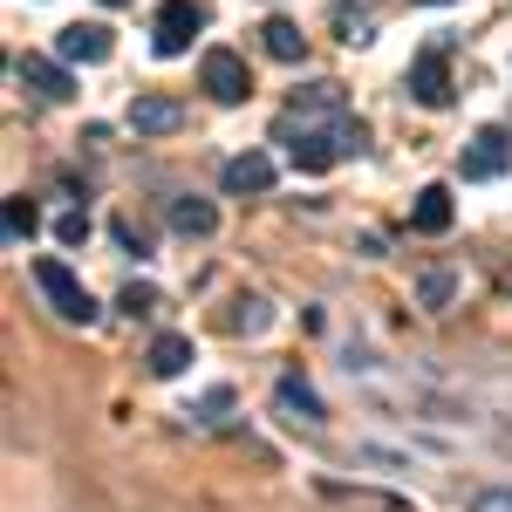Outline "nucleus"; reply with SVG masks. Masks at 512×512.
I'll return each instance as SVG.
<instances>
[{
  "instance_id": "b1692460",
  "label": "nucleus",
  "mask_w": 512,
  "mask_h": 512,
  "mask_svg": "<svg viewBox=\"0 0 512 512\" xmlns=\"http://www.w3.org/2000/svg\"><path fill=\"white\" fill-rule=\"evenodd\" d=\"M465 512H512V492L485 485V492H472V506H465Z\"/></svg>"
},
{
  "instance_id": "9d476101",
  "label": "nucleus",
  "mask_w": 512,
  "mask_h": 512,
  "mask_svg": "<svg viewBox=\"0 0 512 512\" xmlns=\"http://www.w3.org/2000/svg\"><path fill=\"white\" fill-rule=\"evenodd\" d=\"M410 226H417V233H451V192H444V185H424L417 205H410Z\"/></svg>"
},
{
  "instance_id": "a211bd4d",
  "label": "nucleus",
  "mask_w": 512,
  "mask_h": 512,
  "mask_svg": "<svg viewBox=\"0 0 512 512\" xmlns=\"http://www.w3.org/2000/svg\"><path fill=\"white\" fill-rule=\"evenodd\" d=\"M35 233H41V212H35V198H7V239H14V246H28Z\"/></svg>"
},
{
  "instance_id": "1a4fd4ad",
  "label": "nucleus",
  "mask_w": 512,
  "mask_h": 512,
  "mask_svg": "<svg viewBox=\"0 0 512 512\" xmlns=\"http://www.w3.org/2000/svg\"><path fill=\"white\" fill-rule=\"evenodd\" d=\"M198 355H192V335H158L151 342V355H144V369L158 376V383H171V376H185Z\"/></svg>"
},
{
  "instance_id": "f257e3e1",
  "label": "nucleus",
  "mask_w": 512,
  "mask_h": 512,
  "mask_svg": "<svg viewBox=\"0 0 512 512\" xmlns=\"http://www.w3.org/2000/svg\"><path fill=\"white\" fill-rule=\"evenodd\" d=\"M35 287L48 294V308H55L62 321H82V328L96 321V301H89V287H82V280L69 274L62 260H35Z\"/></svg>"
},
{
  "instance_id": "4468645a",
  "label": "nucleus",
  "mask_w": 512,
  "mask_h": 512,
  "mask_svg": "<svg viewBox=\"0 0 512 512\" xmlns=\"http://www.w3.org/2000/svg\"><path fill=\"white\" fill-rule=\"evenodd\" d=\"M335 110H342V82H308L287 117H335Z\"/></svg>"
},
{
  "instance_id": "dca6fc26",
  "label": "nucleus",
  "mask_w": 512,
  "mask_h": 512,
  "mask_svg": "<svg viewBox=\"0 0 512 512\" xmlns=\"http://www.w3.org/2000/svg\"><path fill=\"white\" fill-rule=\"evenodd\" d=\"M335 28H342V41H369V28H376V0H362V7L342 0V7H335Z\"/></svg>"
},
{
  "instance_id": "393cba45",
  "label": "nucleus",
  "mask_w": 512,
  "mask_h": 512,
  "mask_svg": "<svg viewBox=\"0 0 512 512\" xmlns=\"http://www.w3.org/2000/svg\"><path fill=\"white\" fill-rule=\"evenodd\" d=\"M233 410V390H205L198 396V417H226Z\"/></svg>"
},
{
  "instance_id": "2eb2a0df",
  "label": "nucleus",
  "mask_w": 512,
  "mask_h": 512,
  "mask_svg": "<svg viewBox=\"0 0 512 512\" xmlns=\"http://www.w3.org/2000/svg\"><path fill=\"white\" fill-rule=\"evenodd\" d=\"M171 226H178L185 239H205L212 226H219V212H212L205 198H178V205H171Z\"/></svg>"
},
{
  "instance_id": "6ab92c4d",
  "label": "nucleus",
  "mask_w": 512,
  "mask_h": 512,
  "mask_svg": "<svg viewBox=\"0 0 512 512\" xmlns=\"http://www.w3.org/2000/svg\"><path fill=\"white\" fill-rule=\"evenodd\" d=\"M267 301H260V294H246V301H233V315H226V328H233V335H260V328H267Z\"/></svg>"
},
{
  "instance_id": "f8f14e48",
  "label": "nucleus",
  "mask_w": 512,
  "mask_h": 512,
  "mask_svg": "<svg viewBox=\"0 0 512 512\" xmlns=\"http://www.w3.org/2000/svg\"><path fill=\"white\" fill-rule=\"evenodd\" d=\"M267 185H274V158L246 151V158L226 164V192H267Z\"/></svg>"
},
{
  "instance_id": "7ed1b4c3",
  "label": "nucleus",
  "mask_w": 512,
  "mask_h": 512,
  "mask_svg": "<svg viewBox=\"0 0 512 512\" xmlns=\"http://www.w3.org/2000/svg\"><path fill=\"white\" fill-rule=\"evenodd\" d=\"M198 21H205V14H198V0H164L151 48H158V55H185V48H192V35H198Z\"/></svg>"
},
{
  "instance_id": "39448f33",
  "label": "nucleus",
  "mask_w": 512,
  "mask_h": 512,
  "mask_svg": "<svg viewBox=\"0 0 512 512\" xmlns=\"http://www.w3.org/2000/svg\"><path fill=\"white\" fill-rule=\"evenodd\" d=\"M110 48H117V41H110L103 21H76V28H62V41H55V55H62V62H82V69H89V62H110Z\"/></svg>"
},
{
  "instance_id": "ddd939ff",
  "label": "nucleus",
  "mask_w": 512,
  "mask_h": 512,
  "mask_svg": "<svg viewBox=\"0 0 512 512\" xmlns=\"http://www.w3.org/2000/svg\"><path fill=\"white\" fill-rule=\"evenodd\" d=\"M280 410H287L294 424H328V417H321V396L308 390L301 376H280Z\"/></svg>"
},
{
  "instance_id": "412c9836",
  "label": "nucleus",
  "mask_w": 512,
  "mask_h": 512,
  "mask_svg": "<svg viewBox=\"0 0 512 512\" xmlns=\"http://www.w3.org/2000/svg\"><path fill=\"white\" fill-rule=\"evenodd\" d=\"M362 144H369V130H362V123H335V151H342V158H362Z\"/></svg>"
},
{
  "instance_id": "9b49d317",
  "label": "nucleus",
  "mask_w": 512,
  "mask_h": 512,
  "mask_svg": "<svg viewBox=\"0 0 512 512\" xmlns=\"http://www.w3.org/2000/svg\"><path fill=\"white\" fill-rule=\"evenodd\" d=\"M260 48H267L274 62H301V55H308V35H301V28H294L287 14H274V21L260 28Z\"/></svg>"
},
{
  "instance_id": "20e7f679",
  "label": "nucleus",
  "mask_w": 512,
  "mask_h": 512,
  "mask_svg": "<svg viewBox=\"0 0 512 512\" xmlns=\"http://www.w3.org/2000/svg\"><path fill=\"white\" fill-rule=\"evenodd\" d=\"M410 96H417L424 110H444V103H451V69H444V48H424V55L410 62Z\"/></svg>"
},
{
  "instance_id": "aec40b11",
  "label": "nucleus",
  "mask_w": 512,
  "mask_h": 512,
  "mask_svg": "<svg viewBox=\"0 0 512 512\" xmlns=\"http://www.w3.org/2000/svg\"><path fill=\"white\" fill-rule=\"evenodd\" d=\"M451 287H458L451 267H431V274L417 280V301H424V308H444V301H451Z\"/></svg>"
},
{
  "instance_id": "f03ea898",
  "label": "nucleus",
  "mask_w": 512,
  "mask_h": 512,
  "mask_svg": "<svg viewBox=\"0 0 512 512\" xmlns=\"http://www.w3.org/2000/svg\"><path fill=\"white\" fill-rule=\"evenodd\" d=\"M198 82L212 89V103H246V89H253V76H246V62H239L233 48H205Z\"/></svg>"
},
{
  "instance_id": "a878e982",
  "label": "nucleus",
  "mask_w": 512,
  "mask_h": 512,
  "mask_svg": "<svg viewBox=\"0 0 512 512\" xmlns=\"http://www.w3.org/2000/svg\"><path fill=\"white\" fill-rule=\"evenodd\" d=\"M103 7H130V0H103Z\"/></svg>"
},
{
  "instance_id": "6e6552de",
  "label": "nucleus",
  "mask_w": 512,
  "mask_h": 512,
  "mask_svg": "<svg viewBox=\"0 0 512 512\" xmlns=\"http://www.w3.org/2000/svg\"><path fill=\"white\" fill-rule=\"evenodd\" d=\"M506 158H512V137H506V130H478L472 151H465L458 164H465V178H499Z\"/></svg>"
},
{
  "instance_id": "0eeeda50",
  "label": "nucleus",
  "mask_w": 512,
  "mask_h": 512,
  "mask_svg": "<svg viewBox=\"0 0 512 512\" xmlns=\"http://www.w3.org/2000/svg\"><path fill=\"white\" fill-rule=\"evenodd\" d=\"M14 76L28 82L35 96H48V103H69V96H76L69 69H62V62H48V55H21V62H14Z\"/></svg>"
},
{
  "instance_id": "4be33fe9",
  "label": "nucleus",
  "mask_w": 512,
  "mask_h": 512,
  "mask_svg": "<svg viewBox=\"0 0 512 512\" xmlns=\"http://www.w3.org/2000/svg\"><path fill=\"white\" fill-rule=\"evenodd\" d=\"M151 308H158V287L130 280V287H123V315H151Z\"/></svg>"
},
{
  "instance_id": "5701e85b",
  "label": "nucleus",
  "mask_w": 512,
  "mask_h": 512,
  "mask_svg": "<svg viewBox=\"0 0 512 512\" xmlns=\"http://www.w3.org/2000/svg\"><path fill=\"white\" fill-rule=\"evenodd\" d=\"M55 239H62V246H82V239H89V212H62V219H55Z\"/></svg>"
},
{
  "instance_id": "423d86ee",
  "label": "nucleus",
  "mask_w": 512,
  "mask_h": 512,
  "mask_svg": "<svg viewBox=\"0 0 512 512\" xmlns=\"http://www.w3.org/2000/svg\"><path fill=\"white\" fill-rule=\"evenodd\" d=\"M185 123V103L178 96H130V130L137 137H171Z\"/></svg>"
},
{
  "instance_id": "bb28decb",
  "label": "nucleus",
  "mask_w": 512,
  "mask_h": 512,
  "mask_svg": "<svg viewBox=\"0 0 512 512\" xmlns=\"http://www.w3.org/2000/svg\"><path fill=\"white\" fill-rule=\"evenodd\" d=\"M424 7H444V0H424Z\"/></svg>"
},
{
  "instance_id": "f3484780",
  "label": "nucleus",
  "mask_w": 512,
  "mask_h": 512,
  "mask_svg": "<svg viewBox=\"0 0 512 512\" xmlns=\"http://www.w3.org/2000/svg\"><path fill=\"white\" fill-rule=\"evenodd\" d=\"M335 158H342V151H335V130H328V137H301V144H294V171H328Z\"/></svg>"
}]
</instances>
